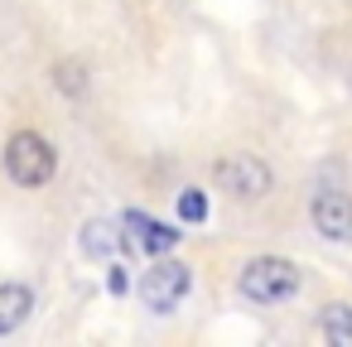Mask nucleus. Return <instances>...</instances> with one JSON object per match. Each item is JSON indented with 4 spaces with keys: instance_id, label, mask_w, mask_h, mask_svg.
I'll return each instance as SVG.
<instances>
[{
    "instance_id": "6",
    "label": "nucleus",
    "mask_w": 352,
    "mask_h": 347,
    "mask_svg": "<svg viewBox=\"0 0 352 347\" xmlns=\"http://www.w3.org/2000/svg\"><path fill=\"white\" fill-rule=\"evenodd\" d=\"M309 212H314V227H318L328 241H347V236H352V198H347L342 188H323Z\"/></svg>"
},
{
    "instance_id": "1",
    "label": "nucleus",
    "mask_w": 352,
    "mask_h": 347,
    "mask_svg": "<svg viewBox=\"0 0 352 347\" xmlns=\"http://www.w3.org/2000/svg\"><path fill=\"white\" fill-rule=\"evenodd\" d=\"M54 169H58V155H54V145L44 135H34V131L10 135V145H6V174L20 188H44L54 179Z\"/></svg>"
},
{
    "instance_id": "3",
    "label": "nucleus",
    "mask_w": 352,
    "mask_h": 347,
    "mask_svg": "<svg viewBox=\"0 0 352 347\" xmlns=\"http://www.w3.org/2000/svg\"><path fill=\"white\" fill-rule=\"evenodd\" d=\"M188 289H193V270H188L184 260H155V265L145 270V280H140V299H145V309H155V313H174Z\"/></svg>"
},
{
    "instance_id": "4",
    "label": "nucleus",
    "mask_w": 352,
    "mask_h": 347,
    "mask_svg": "<svg viewBox=\"0 0 352 347\" xmlns=\"http://www.w3.org/2000/svg\"><path fill=\"white\" fill-rule=\"evenodd\" d=\"M217 183L232 193V198H241V203H256V198H265L270 193V169H265V159H256V155H227L217 169Z\"/></svg>"
},
{
    "instance_id": "8",
    "label": "nucleus",
    "mask_w": 352,
    "mask_h": 347,
    "mask_svg": "<svg viewBox=\"0 0 352 347\" xmlns=\"http://www.w3.org/2000/svg\"><path fill=\"white\" fill-rule=\"evenodd\" d=\"M121 227H126V222H121ZM121 227H111V222H102V217H97V222H87V227H82V251H87L92 260H111V251L126 241V236H121Z\"/></svg>"
},
{
    "instance_id": "11",
    "label": "nucleus",
    "mask_w": 352,
    "mask_h": 347,
    "mask_svg": "<svg viewBox=\"0 0 352 347\" xmlns=\"http://www.w3.org/2000/svg\"><path fill=\"white\" fill-rule=\"evenodd\" d=\"M179 217H184V222H203V217H208V198H203L198 188H188V193L179 198Z\"/></svg>"
},
{
    "instance_id": "2",
    "label": "nucleus",
    "mask_w": 352,
    "mask_h": 347,
    "mask_svg": "<svg viewBox=\"0 0 352 347\" xmlns=\"http://www.w3.org/2000/svg\"><path fill=\"white\" fill-rule=\"evenodd\" d=\"M294 289H299V265L285 260V256H256L241 270V294L256 299V304H280Z\"/></svg>"
},
{
    "instance_id": "9",
    "label": "nucleus",
    "mask_w": 352,
    "mask_h": 347,
    "mask_svg": "<svg viewBox=\"0 0 352 347\" xmlns=\"http://www.w3.org/2000/svg\"><path fill=\"white\" fill-rule=\"evenodd\" d=\"M323 337L333 347H352V309L347 304H328L323 309Z\"/></svg>"
},
{
    "instance_id": "7",
    "label": "nucleus",
    "mask_w": 352,
    "mask_h": 347,
    "mask_svg": "<svg viewBox=\"0 0 352 347\" xmlns=\"http://www.w3.org/2000/svg\"><path fill=\"white\" fill-rule=\"evenodd\" d=\"M34 313V294L30 284H0V337L25 328V318Z\"/></svg>"
},
{
    "instance_id": "12",
    "label": "nucleus",
    "mask_w": 352,
    "mask_h": 347,
    "mask_svg": "<svg viewBox=\"0 0 352 347\" xmlns=\"http://www.w3.org/2000/svg\"><path fill=\"white\" fill-rule=\"evenodd\" d=\"M107 289H111V294H126V289H131V280H126V270H121V265H111V270H107Z\"/></svg>"
},
{
    "instance_id": "5",
    "label": "nucleus",
    "mask_w": 352,
    "mask_h": 347,
    "mask_svg": "<svg viewBox=\"0 0 352 347\" xmlns=\"http://www.w3.org/2000/svg\"><path fill=\"white\" fill-rule=\"evenodd\" d=\"M121 222H126V246H135L140 256H169V251L179 246V236H184V232H174L169 222H155V217H145V212H126Z\"/></svg>"
},
{
    "instance_id": "10",
    "label": "nucleus",
    "mask_w": 352,
    "mask_h": 347,
    "mask_svg": "<svg viewBox=\"0 0 352 347\" xmlns=\"http://www.w3.org/2000/svg\"><path fill=\"white\" fill-rule=\"evenodd\" d=\"M54 82H58V92H68V97H87V68H82V63H58V68H54Z\"/></svg>"
}]
</instances>
